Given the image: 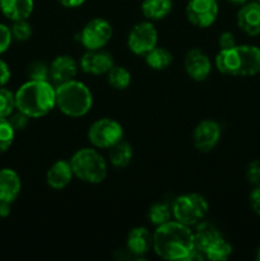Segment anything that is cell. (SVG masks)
I'll return each mask as SVG.
<instances>
[{
    "mask_svg": "<svg viewBox=\"0 0 260 261\" xmlns=\"http://www.w3.org/2000/svg\"><path fill=\"white\" fill-rule=\"evenodd\" d=\"M112 25L105 18H93L79 32V41L86 50L103 48L112 38Z\"/></svg>",
    "mask_w": 260,
    "mask_h": 261,
    "instance_id": "obj_8",
    "label": "cell"
},
{
    "mask_svg": "<svg viewBox=\"0 0 260 261\" xmlns=\"http://www.w3.org/2000/svg\"><path fill=\"white\" fill-rule=\"evenodd\" d=\"M27 73L30 79H32V81H48V75H50L48 66L41 60L32 61L28 65Z\"/></svg>",
    "mask_w": 260,
    "mask_h": 261,
    "instance_id": "obj_29",
    "label": "cell"
},
{
    "mask_svg": "<svg viewBox=\"0 0 260 261\" xmlns=\"http://www.w3.org/2000/svg\"><path fill=\"white\" fill-rule=\"evenodd\" d=\"M109 160L114 167H126L133 160V147L124 139L120 140L111 148H109Z\"/></svg>",
    "mask_w": 260,
    "mask_h": 261,
    "instance_id": "obj_22",
    "label": "cell"
},
{
    "mask_svg": "<svg viewBox=\"0 0 260 261\" xmlns=\"http://www.w3.org/2000/svg\"><path fill=\"white\" fill-rule=\"evenodd\" d=\"M124 138V129L119 121L103 117L89 126L88 139L97 149H109Z\"/></svg>",
    "mask_w": 260,
    "mask_h": 261,
    "instance_id": "obj_7",
    "label": "cell"
},
{
    "mask_svg": "<svg viewBox=\"0 0 260 261\" xmlns=\"http://www.w3.org/2000/svg\"><path fill=\"white\" fill-rule=\"evenodd\" d=\"M184 66L186 74L195 82H204L212 71L211 59L200 48H191L186 53Z\"/></svg>",
    "mask_w": 260,
    "mask_h": 261,
    "instance_id": "obj_13",
    "label": "cell"
},
{
    "mask_svg": "<svg viewBox=\"0 0 260 261\" xmlns=\"http://www.w3.org/2000/svg\"><path fill=\"white\" fill-rule=\"evenodd\" d=\"M171 206H172L173 219L189 227L195 226L203 221L209 209L206 199L198 193L177 196Z\"/></svg>",
    "mask_w": 260,
    "mask_h": 261,
    "instance_id": "obj_6",
    "label": "cell"
},
{
    "mask_svg": "<svg viewBox=\"0 0 260 261\" xmlns=\"http://www.w3.org/2000/svg\"><path fill=\"white\" fill-rule=\"evenodd\" d=\"M237 24L246 35H260V3L247 2L241 5L237 13Z\"/></svg>",
    "mask_w": 260,
    "mask_h": 261,
    "instance_id": "obj_15",
    "label": "cell"
},
{
    "mask_svg": "<svg viewBox=\"0 0 260 261\" xmlns=\"http://www.w3.org/2000/svg\"><path fill=\"white\" fill-rule=\"evenodd\" d=\"M221 126L214 120H203L193 132L194 147L201 153L212 152L221 139Z\"/></svg>",
    "mask_w": 260,
    "mask_h": 261,
    "instance_id": "obj_11",
    "label": "cell"
},
{
    "mask_svg": "<svg viewBox=\"0 0 260 261\" xmlns=\"http://www.w3.org/2000/svg\"><path fill=\"white\" fill-rule=\"evenodd\" d=\"M145 63L153 70H165L172 64L173 56L170 50L161 46H155L153 50L144 55Z\"/></svg>",
    "mask_w": 260,
    "mask_h": 261,
    "instance_id": "obj_23",
    "label": "cell"
},
{
    "mask_svg": "<svg viewBox=\"0 0 260 261\" xmlns=\"http://www.w3.org/2000/svg\"><path fill=\"white\" fill-rule=\"evenodd\" d=\"M14 94L15 109L31 119L46 116L56 107V89L50 81L30 79Z\"/></svg>",
    "mask_w": 260,
    "mask_h": 261,
    "instance_id": "obj_2",
    "label": "cell"
},
{
    "mask_svg": "<svg viewBox=\"0 0 260 261\" xmlns=\"http://www.w3.org/2000/svg\"><path fill=\"white\" fill-rule=\"evenodd\" d=\"M33 7V0H0V9L3 14L13 22L28 19L32 14Z\"/></svg>",
    "mask_w": 260,
    "mask_h": 261,
    "instance_id": "obj_20",
    "label": "cell"
},
{
    "mask_svg": "<svg viewBox=\"0 0 260 261\" xmlns=\"http://www.w3.org/2000/svg\"><path fill=\"white\" fill-rule=\"evenodd\" d=\"M10 31H12L13 38L17 41H27L32 36V27L27 22V19L14 20Z\"/></svg>",
    "mask_w": 260,
    "mask_h": 261,
    "instance_id": "obj_30",
    "label": "cell"
},
{
    "mask_svg": "<svg viewBox=\"0 0 260 261\" xmlns=\"http://www.w3.org/2000/svg\"><path fill=\"white\" fill-rule=\"evenodd\" d=\"M172 206L167 203L153 204L148 212V219L155 227L172 221Z\"/></svg>",
    "mask_w": 260,
    "mask_h": 261,
    "instance_id": "obj_25",
    "label": "cell"
},
{
    "mask_svg": "<svg viewBox=\"0 0 260 261\" xmlns=\"http://www.w3.org/2000/svg\"><path fill=\"white\" fill-rule=\"evenodd\" d=\"M107 82L112 88L117 89V91H124L130 86L132 82V74L124 66L114 65L106 74Z\"/></svg>",
    "mask_w": 260,
    "mask_h": 261,
    "instance_id": "obj_24",
    "label": "cell"
},
{
    "mask_svg": "<svg viewBox=\"0 0 260 261\" xmlns=\"http://www.w3.org/2000/svg\"><path fill=\"white\" fill-rule=\"evenodd\" d=\"M115 65L114 58L103 48L99 50H87L79 61L82 70L92 75H103Z\"/></svg>",
    "mask_w": 260,
    "mask_h": 261,
    "instance_id": "obj_12",
    "label": "cell"
},
{
    "mask_svg": "<svg viewBox=\"0 0 260 261\" xmlns=\"http://www.w3.org/2000/svg\"><path fill=\"white\" fill-rule=\"evenodd\" d=\"M219 73L232 76H251L260 73V48L252 45L219 50L216 56Z\"/></svg>",
    "mask_w": 260,
    "mask_h": 261,
    "instance_id": "obj_3",
    "label": "cell"
},
{
    "mask_svg": "<svg viewBox=\"0 0 260 261\" xmlns=\"http://www.w3.org/2000/svg\"><path fill=\"white\" fill-rule=\"evenodd\" d=\"M228 2L231 3V4H235V5H244V4H246L249 0H228Z\"/></svg>",
    "mask_w": 260,
    "mask_h": 261,
    "instance_id": "obj_39",
    "label": "cell"
},
{
    "mask_svg": "<svg viewBox=\"0 0 260 261\" xmlns=\"http://www.w3.org/2000/svg\"><path fill=\"white\" fill-rule=\"evenodd\" d=\"M10 79V69L4 60L0 59V87H4Z\"/></svg>",
    "mask_w": 260,
    "mask_h": 261,
    "instance_id": "obj_36",
    "label": "cell"
},
{
    "mask_svg": "<svg viewBox=\"0 0 260 261\" xmlns=\"http://www.w3.org/2000/svg\"><path fill=\"white\" fill-rule=\"evenodd\" d=\"M158 43V31L150 20H144L132 28L127 35V47L135 55L144 56Z\"/></svg>",
    "mask_w": 260,
    "mask_h": 261,
    "instance_id": "obj_9",
    "label": "cell"
},
{
    "mask_svg": "<svg viewBox=\"0 0 260 261\" xmlns=\"http://www.w3.org/2000/svg\"><path fill=\"white\" fill-rule=\"evenodd\" d=\"M257 2H259V3H260V0H257Z\"/></svg>",
    "mask_w": 260,
    "mask_h": 261,
    "instance_id": "obj_41",
    "label": "cell"
},
{
    "mask_svg": "<svg viewBox=\"0 0 260 261\" xmlns=\"http://www.w3.org/2000/svg\"><path fill=\"white\" fill-rule=\"evenodd\" d=\"M7 119L8 121L10 122V125L13 126V129H14L15 132H18V130H24L25 127H27L31 117L27 116V115L23 114L22 111L18 110L17 112H12Z\"/></svg>",
    "mask_w": 260,
    "mask_h": 261,
    "instance_id": "obj_31",
    "label": "cell"
},
{
    "mask_svg": "<svg viewBox=\"0 0 260 261\" xmlns=\"http://www.w3.org/2000/svg\"><path fill=\"white\" fill-rule=\"evenodd\" d=\"M22 189L20 177L12 168L0 170V200L13 203Z\"/></svg>",
    "mask_w": 260,
    "mask_h": 261,
    "instance_id": "obj_18",
    "label": "cell"
},
{
    "mask_svg": "<svg viewBox=\"0 0 260 261\" xmlns=\"http://www.w3.org/2000/svg\"><path fill=\"white\" fill-rule=\"evenodd\" d=\"M15 109V94L0 87V119H7Z\"/></svg>",
    "mask_w": 260,
    "mask_h": 261,
    "instance_id": "obj_27",
    "label": "cell"
},
{
    "mask_svg": "<svg viewBox=\"0 0 260 261\" xmlns=\"http://www.w3.org/2000/svg\"><path fill=\"white\" fill-rule=\"evenodd\" d=\"M246 178L251 185L260 186V160L249 163L246 170Z\"/></svg>",
    "mask_w": 260,
    "mask_h": 261,
    "instance_id": "obj_32",
    "label": "cell"
},
{
    "mask_svg": "<svg viewBox=\"0 0 260 261\" xmlns=\"http://www.w3.org/2000/svg\"><path fill=\"white\" fill-rule=\"evenodd\" d=\"M218 13V0H189L186 4V18L198 28L211 27Z\"/></svg>",
    "mask_w": 260,
    "mask_h": 261,
    "instance_id": "obj_10",
    "label": "cell"
},
{
    "mask_svg": "<svg viewBox=\"0 0 260 261\" xmlns=\"http://www.w3.org/2000/svg\"><path fill=\"white\" fill-rule=\"evenodd\" d=\"M76 178L87 184H101L107 176V162L97 148H82L69 160Z\"/></svg>",
    "mask_w": 260,
    "mask_h": 261,
    "instance_id": "obj_5",
    "label": "cell"
},
{
    "mask_svg": "<svg viewBox=\"0 0 260 261\" xmlns=\"http://www.w3.org/2000/svg\"><path fill=\"white\" fill-rule=\"evenodd\" d=\"M48 70H50L48 81L54 86L58 87L60 84L75 79L76 74H78V64L71 56L59 55L51 61V64L48 65Z\"/></svg>",
    "mask_w": 260,
    "mask_h": 261,
    "instance_id": "obj_14",
    "label": "cell"
},
{
    "mask_svg": "<svg viewBox=\"0 0 260 261\" xmlns=\"http://www.w3.org/2000/svg\"><path fill=\"white\" fill-rule=\"evenodd\" d=\"M218 45L221 50H227V48H232L236 46V38L232 32H222L218 38Z\"/></svg>",
    "mask_w": 260,
    "mask_h": 261,
    "instance_id": "obj_34",
    "label": "cell"
},
{
    "mask_svg": "<svg viewBox=\"0 0 260 261\" xmlns=\"http://www.w3.org/2000/svg\"><path fill=\"white\" fill-rule=\"evenodd\" d=\"M204 255H205L206 260L224 261L229 259V256L232 255V246L223 237H221L212 246L208 247V250L204 252Z\"/></svg>",
    "mask_w": 260,
    "mask_h": 261,
    "instance_id": "obj_26",
    "label": "cell"
},
{
    "mask_svg": "<svg viewBox=\"0 0 260 261\" xmlns=\"http://www.w3.org/2000/svg\"><path fill=\"white\" fill-rule=\"evenodd\" d=\"M256 259L260 261V247H259V250H257V254H256Z\"/></svg>",
    "mask_w": 260,
    "mask_h": 261,
    "instance_id": "obj_40",
    "label": "cell"
},
{
    "mask_svg": "<svg viewBox=\"0 0 260 261\" xmlns=\"http://www.w3.org/2000/svg\"><path fill=\"white\" fill-rule=\"evenodd\" d=\"M172 0H143L140 9L143 15L152 22L167 17L172 10Z\"/></svg>",
    "mask_w": 260,
    "mask_h": 261,
    "instance_id": "obj_21",
    "label": "cell"
},
{
    "mask_svg": "<svg viewBox=\"0 0 260 261\" xmlns=\"http://www.w3.org/2000/svg\"><path fill=\"white\" fill-rule=\"evenodd\" d=\"M10 204L9 201L0 200V217L4 218V217H8L10 214Z\"/></svg>",
    "mask_w": 260,
    "mask_h": 261,
    "instance_id": "obj_38",
    "label": "cell"
},
{
    "mask_svg": "<svg viewBox=\"0 0 260 261\" xmlns=\"http://www.w3.org/2000/svg\"><path fill=\"white\" fill-rule=\"evenodd\" d=\"M126 249L135 256L147 255L153 249V233H150L147 227H135L126 237Z\"/></svg>",
    "mask_w": 260,
    "mask_h": 261,
    "instance_id": "obj_16",
    "label": "cell"
},
{
    "mask_svg": "<svg viewBox=\"0 0 260 261\" xmlns=\"http://www.w3.org/2000/svg\"><path fill=\"white\" fill-rule=\"evenodd\" d=\"M250 205L254 213L260 217V186H255V189L250 194Z\"/></svg>",
    "mask_w": 260,
    "mask_h": 261,
    "instance_id": "obj_35",
    "label": "cell"
},
{
    "mask_svg": "<svg viewBox=\"0 0 260 261\" xmlns=\"http://www.w3.org/2000/svg\"><path fill=\"white\" fill-rule=\"evenodd\" d=\"M74 177L73 168L69 161L59 160L51 165L46 172V182L54 190H63Z\"/></svg>",
    "mask_w": 260,
    "mask_h": 261,
    "instance_id": "obj_17",
    "label": "cell"
},
{
    "mask_svg": "<svg viewBox=\"0 0 260 261\" xmlns=\"http://www.w3.org/2000/svg\"><path fill=\"white\" fill-rule=\"evenodd\" d=\"M84 2H86V0H59V3L66 8H78L81 7Z\"/></svg>",
    "mask_w": 260,
    "mask_h": 261,
    "instance_id": "obj_37",
    "label": "cell"
},
{
    "mask_svg": "<svg viewBox=\"0 0 260 261\" xmlns=\"http://www.w3.org/2000/svg\"><path fill=\"white\" fill-rule=\"evenodd\" d=\"M194 232V242H195V247L198 250H200L201 252H205L208 250L209 246L214 244L217 240H219L222 236V233L219 232V229L214 226L211 222H199L198 224H195V231ZM205 256V255H204Z\"/></svg>",
    "mask_w": 260,
    "mask_h": 261,
    "instance_id": "obj_19",
    "label": "cell"
},
{
    "mask_svg": "<svg viewBox=\"0 0 260 261\" xmlns=\"http://www.w3.org/2000/svg\"><path fill=\"white\" fill-rule=\"evenodd\" d=\"M56 107L69 117L86 116L93 105V96L88 87L73 79L55 87Z\"/></svg>",
    "mask_w": 260,
    "mask_h": 261,
    "instance_id": "obj_4",
    "label": "cell"
},
{
    "mask_svg": "<svg viewBox=\"0 0 260 261\" xmlns=\"http://www.w3.org/2000/svg\"><path fill=\"white\" fill-rule=\"evenodd\" d=\"M12 40L13 36L10 28L3 24V23H0V55L9 48Z\"/></svg>",
    "mask_w": 260,
    "mask_h": 261,
    "instance_id": "obj_33",
    "label": "cell"
},
{
    "mask_svg": "<svg viewBox=\"0 0 260 261\" xmlns=\"http://www.w3.org/2000/svg\"><path fill=\"white\" fill-rule=\"evenodd\" d=\"M194 247V232L190 227L175 219L158 226L153 233V251L161 259L186 260Z\"/></svg>",
    "mask_w": 260,
    "mask_h": 261,
    "instance_id": "obj_1",
    "label": "cell"
},
{
    "mask_svg": "<svg viewBox=\"0 0 260 261\" xmlns=\"http://www.w3.org/2000/svg\"><path fill=\"white\" fill-rule=\"evenodd\" d=\"M15 130L8 119H0V153L7 152L14 142Z\"/></svg>",
    "mask_w": 260,
    "mask_h": 261,
    "instance_id": "obj_28",
    "label": "cell"
}]
</instances>
